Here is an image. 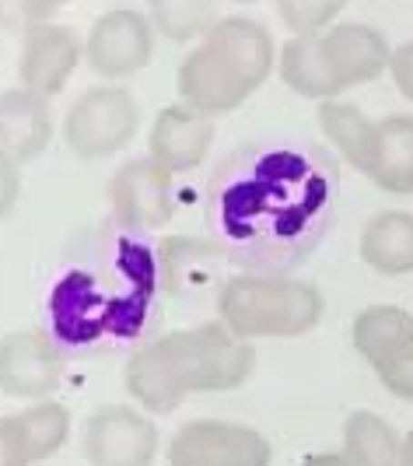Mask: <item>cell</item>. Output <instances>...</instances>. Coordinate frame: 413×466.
I'll return each instance as SVG.
<instances>
[{
    "label": "cell",
    "mask_w": 413,
    "mask_h": 466,
    "mask_svg": "<svg viewBox=\"0 0 413 466\" xmlns=\"http://www.w3.org/2000/svg\"><path fill=\"white\" fill-rule=\"evenodd\" d=\"M340 210V165L301 137L235 147L204 189L206 238L246 274H287L326 242Z\"/></svg>",
    "instance_id": "obj_1"
},
{
    "label": "cell",
    "mask_w": 413,
    "mask_h": 466,
    "mask_svg": "<svg viewBox=\"0 0 413 466\" xmlns=\"http://www.w3.org/2000/svg\"><path fill=\"white\" fill-rule=\"evenodd\" d=\"M165 295L158 246L109 218L77 235L53 270L43 333L64 358L134 354L155 340Z\"/></svg>",
    "instance_id": "obj_2"
},
{
    "label": "cell",
    "mask_w": 413,
    "mask_h": 466,
    "mask_svg": "<svg viewBox=\"0 0 413 466\" xmlns=\"http://www.w3.org/2000/svg\"><path fill=\"white\" fill-rule=\"evenodd\" d=\"M253 340L235 337L221 319L161 333L126 361V390L144 410L172 414L189 393H225L249 382Z\"/></svg>",
    "instance_id": "obj_3"
},
{
    "label": "cell",
    "mask_w": 413,
    "mask_h": 466,
    "mask_svg": "<svg viewBox=\"0 0 413 466\" xmlns=\"http://www.w3.org/2000/svg\"><path fill=\"white\" fill-rule=\"evenodd\" d=\"M274 35L253 18H221L179 67L183 106L221 116L238 109L274 74Z\"/></svg>",
    "instance_id": "obj_4"
},
{
    "label": "cell",
    "mask_w": 413,
    "mask_h": 466,
    "mask_svg": "<svg viewBox=\"0 0 413 466\" xmlns=\"http://www.w3.org/2000/svg\"><path fill=\"white\" fill-rule=\"evenodd\" d=\"M217 319L242 340L305 337L319 327L322 291L287 274H231L217 291Z\"/></svg>",
    "instance_id": "obj_5"
},
{
    "label": "cell",
    "mask_w": 413,
    "mask_h": 466,
    "mask_svg": "<svg viewBox=\"0 0 413 466\" xmlns=\"http://www.w3.org/2000/svg\"><path fill=\"white\" fill-rule=\"evenodd\" d=\"M137 102L126 88L102 85L88 88L64 119V140L67 147L85 162H102L119 155L134 134H137Z\"/></svg>",
    "instance_id": "obj_6"
},
{
    "label": "cell",
    "mask_w": 413,
    "mask_h": 466,
    "mask_svg": "<svg viewBox=\"0 0 413 466\" xmlns=\"http://www.w3.org/2000/svg\"><path fill=\"white\" fill-rule=\"evenodd\" d=\"M270 439L238 420H189L168 445V466H270Z\"/></svg>",
    "instance_id": "obj_7"
},
{
    "label": "cell",
    "mask_w": 413,
    "mask_h": 466,
    "mask_svg": "<svg viewBox=\"0 0 413 466\" xmlns=\"http://www.w3.org/2000/svg\"><path fill=\"white\" fill-rule=\"evenodd\" d=\"M109 208L113 218L126 228L155 232L172 221L176 193H172V172L158 165L151 155L130 158L113 172L109 179Z\"/></svg>",
    "instance_id": "obj_8"
},
{
    "label": "cell",
    "mask_w": 413,
    "mask_h": 466,
    "mask_svg": "<svg viewBox=\"0 0 413 466\" xmlns=\"http://www.w3.org/2000/svg\"><path fill=\"white\" fill-rule=\"evenodd\" d=\"M85 56L88 67L106 81L134 77L155 56V25L134 7L106 11L85 43Z\"/></svg>",
    "instance_id": "obj_9"
},
{
    "label": "cell",
    "mask_w": 413,
    "mask_h": 466,
    "mask_svg": "<svg viewBox=\"0 0 413 466\" xmlns=\"http://www.w3.org/2000/svg\"><path fill=\"white\" fill-rule=\"evenodd\" d=\"M67 358L43 329H15L0 337V393L15 400H46L64 382Z\"/></svg>",
    "instance_id": "obj_10"
},
{
    "label": "cell",
    "mask_w": 413,
    "mask_h": 466,
    "mask_svg": "<svg viewBox=\"0 0 413 466\" xmlns=\"http://www.w3.org/2000/svg\"><path fill=\"white\" fill-rule=\"evenodd\" d=\"M85 460L92 466H151L158 456V428L134 407H98L85 424Z\"/></svg>",
    "instance_id": "obj_11"
},
{
    "label": "cell",
    "mask_w": 413,
    "mask_h": 466,
    "mask_svg": "<svg viewBox=\"0 0 413 466\" xmlns=\"http://www.w3.org/2000/svg\"><path fill=\"white\" fill-rule=\"evenodd\" d=\"M322 56L326 67L333 74V81L340 85V92L368 85L382 74H389L392 46L378 28L365 22H337L326 32H319Z\"/></svg>",
    "instance_id": "obj_12"
},
{
    "label": "cell",
    "mask_w": 413,
    "mask_h": 466,
    "mask_svg": "<svg viewBox=\"0 0 413 466\" xmlns=\"http://www.w3.org/2000/svg\"><path fill=\"white\" fill-rule=\"evenodd\" d=\"M161 274H165V288L172 295H179L186 302H196L204 295H214L225 288V274L221 263H228L225 253L210 242V238H189V235H176L165 238L158 246Z\"/></svg>",
    "instance_id": "obj_13"
},
{
    "label": "cell",
    "mask_w": 413,
    "mask_h": 466,
    "mask_svg": "<svg viewBox=\"0 0 413 466\" xmlns=\"http://www.w3.org/2000/svg\"><path fill=\"white\" fill-rule=\"evenodd\" d=\"M81 60V43L77 35L64 28V25H39L25 35L22 43V60H18V74H22V88L28 92L49 95L64 92L70 74Z\"/></svg>",
    "instance_id": "obj_14"
},
{
    "label": "cell",
    "mask_w": 413,
    "mask_h": 466,
    "mask_svg": "<svg viewBox=\"0 0 413 466\" xmlns=\"http://www.w3.org/2000/svg\"><path fill=\"white\" fill-rule=\"evenodd\" d=\"M210 144H214V123H210V116L189 109V106L161 109L155 127H151V140H147L151 158L165 165L172 176L193 172L206 158Z\"/></svg>",
    "instance_id": "obj_15"
},
{
    "label": "cell",
    "mask_w": 413,
    "mask_h": 466,
    "mask_svg": "<svg viewBox=\"0 0 413 466\" xmlns=\"http://www.w3.org/2000/svg\"><path fill=\"white\" fill-rule=\"evenodd\" d=\"M53 116L43 95L28 88L0 92V158L25 165L46 151Z\"/></svg>",
    "instance_id": "obj_16"
},
{
    "label": "cell",
    "mask_w": 413,
    "mask_h": 466,
    "mask_svg": "<svg viewBox=\"0 0 413 466\" xmlns=\"http://www.w3.org/2000/svg\"><path fill=\"white\" fill-rule=\"evenodd\" d=\"M365 176L392 197L413 193V116L392 113L375 119V140L368 155Z\"/></svg>",
    "instance_id": "obj_17"
},
{
    "label": "cell",
    "mask_w": 413,
    "mask_h": 466,
    "mask_svg": "<svg viewBox=\"0 0 413 466\" xmlns=\"http://www.w3.org/2000/svg\"><path fill=\"white\" fill-rule=\"evenodd\" d=\"M361 259L382 278L413 274V214L382 210L361 228Z\"/></svg>",
    "instance_id": "obj_18"
},
{
    "label": "cell",
    "mask_w": 413,
    "mask_h": 466,
    "mask_svg": "<svg viewBox=\"0 0 413 466\" xmlns=\"http://www.w3.org/2000/svg\"><path fill=\"white\" fill-rule=\"evenodd\" d=\"M354 350L368 365H382L389 354L413 344V312L399 305H368L354 319Z\"/></svg>",
    "instance_id": "obj_19"
},
{
    "label": "cell",
    "mask_w": 413,
    "mask_h": 466,
    "mask_svg": "<svg viewBox=\"0 0 413 466\" xmlns=\"http://www.w3.org/2000/svg\"><path fill=\"white\" fill-rule=\"evenodd\" d=\"M277 70H280V81L291 92H298L301 98L329 102V98L344 95L340 85L333 81L329 67H326L319 35H291L287 46L280 49V56H277Z\"/></svg>",
    "instance_id": "obj_20"
},
{
    "label": "cell",
    "mask_w": 413,
    "mask_h": 466,
    "mask_svg": "<svg viewBox=\"0 0 413 466\" xmlns=\"http://www.w3.org/2000/svg\"><path fill=\"white\" fill-rule=\"evenodd\" d=\"M344 456L350 466H403V439L375 410H350L344 420Z\"/></svg>",
    "instance_id": "obj_21"
},
{
    "label": "cell",
    "mask_w": 413,
    "mask_h": 466,
    "mask_svg": "<svg viewBox=\"0 0 413 466\" xmlns=\"http://www.w3.org/2000/svg\"><path fill=\"white\" fill-rule=\"evenodd\" d=\"M319 127L329 147L344 158L350 168H358L365 176L368 155H371V140H375V119L365 116L358 106L350 102H319Z\"/></svg>",
    "instance_id": "obj_22"
},
{
    "label": "cell",
    "mask_w": 413,
    "mask_h": 466,
    "mask_svg": "<svg viewBox=\"0 0 413 466\" xmlns=\"http://www.w3.org/2000/svg\"><path fill=\"white\" fill-rule=\"evenodd\" d=\"M11 424L18 431L28 466L49 460L70 435V410L56 400H35L25 410L11 414Z\"/></svg>",
    "instance_id": "obj_23"
},
{
    "label": "cell",
    "mask_w": 413,
    "mask_h": 466,
    "mask_svg": "<svg viewBox=\"0 0 413 466\" xmlns=\"http://www.w3.org/2000/svg\"><path fill=\"white\" fill-rule=\"evenodd\" d=\"M147 18L165 39H204L221 22L217 0H147Z\"/></svg>",
    "instance_id": "obj_24"
},
{
    "label": "cell",
    "mask_w": 413,
    "mask_h": 466,
    "mask_svg": "<svg viewBox=\"0 0 413 466\" xmlns=\"http://www.w3.org/2000/svg\"><path fill=\"white\" fill-rule=\"evenodd\" d=\"M347 0H277V15L295 35H319L344 15Z\"/></svg>",
    "instance_id": "obj_25"
},
{
    "label": "cell",
    "mask_w": 413,
    "mask_h": 466,
    "mask_svg": "<svg viewBox=\"0 0 413 466\" xmlns=\"http://www.w3.org/2000/svg\"><path fill=\"white\" fill-rule=\"evenodd\" d=\"M49 0H0V32L4 35H28L32 28L49 22Z\"/></svg>",
    "instance_id": "obj_26"
},
{
    "label": "cell",
    "mask_w": 413,
    "mask_h": 466,
    "mask_svg": "<svg viewBox=\"0 0 413 466\" xmlns=\"http://www.w3.org/2000/svg\"><path fill=\"white\" fill-rule=\"evenodd\" d=\"M375 375H378V382L386 386V393H392L396 400L413 403V344L389 354L382 365H375Z\"/></svg>",
    "instance_id": "obj_27"
},
{
    "label": "cell",
    "mask_w": 413,
    "mask_h": 466,
    "mask_svg": "<svg viewBox=\"0 0 413 466\" xmlns=\"http://www.w3.org/2000/svg\"><path fill=\"white\" fill-rule=\"evenodd\" d=\"M389 77L396 85V92L403 95L407 102H413V39L399 43L392 49V60H389Z\"/></svg>",
    "instance_id": "obj_28"
},
{
    "label": "cell",
    "mask_w": 413,
    "mask_h": 466,
    "mask_svg": "<svg viewBox=\"0 0 413 466\" xmlns=\"http://www.w3.org/2000/svg\"><path fill=\"white\" fill-rule=\"evenodd\" d=\"M0 466H28L11 418H0Z\"/></svg>",
    "instance_id": "obj_29"
},
{
    "label": "cell",
    "mask_w": 413,
    "mask_h": 466,
    "mask_svg": "<svg viewBox=\"0 0 413 466\" xmlns=\"http://www.w3.org/2000/svg\"><path fill=\"white\" fill-rule=\"evenodd\" d=\"M18 189H22V179H18V165L0 158V218L11 214L15 200H18Z\"/></svg>",
    "instance_id": "obj_30"
},
{
    "label": "cell",
    "mask_w": 413,
    "mask_h": 466,
    "mask_svg": "<svg viewBox=\"0 0 413 466\" xmlns=\"http://www.w3.org/2000/svg\"><path fill=\"white\" fill-rule=\"evenodd\" d=\"M298 466H350L344 452H316V456H305Z\"/></svg>",
    "instance_id": "obj_31"
},
{
    "label": "cell",
    "mask_w": 413,
    "mask_h": 466,
    "mask_svg": "<svg viewBox=\"0 0 413 466\" xmlns=\"http://www.w3.org/2000/svg\"><path fill=\"white\" fill-rule=\"evenodd\" d=\"M403 466H413V428L403 435Z\"/></svg>",
    "instance_id": "obj_32"
},
{
    "label": "cell",
    "mask_w": 413,
    "mask_h": 466,
    "mask_svg": "<svg viewBox=\"0 0 413 466\" xmlns=\"http://www.w3.org/2000/svg\"><path fill=\"white\" fill-rule=\"evenodd\" d=\"M49 4H53V11H56V7H64V4H70V0H49Z\"/></svg>",
    "instance_id": "obj_33"
},
{
    "label": "cell",
    "mask_w": 413,
    "mask_h": 466,
    "mask_svg": "<svg viewBox=\"0 0 413 466\" xmlns=\"http://www.w3.org/2000/svg\"><path fill=\"white\" fill-rule=\"evenodd\" d=\"M235 4H253V0H235Z\"/></svg>",
    "instance_id": "obj_34"
}]
</instances>
